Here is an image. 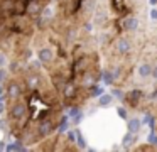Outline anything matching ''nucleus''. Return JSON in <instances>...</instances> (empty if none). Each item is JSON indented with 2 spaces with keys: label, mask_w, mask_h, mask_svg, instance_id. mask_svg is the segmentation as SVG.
I'll list each match as a JSON object with an SVG mask.
<instances>
[{
  "label": "nucleus",
  "mask_w": 157,
  "mask_h": 152,
  "mask_svg": "<svg viewBox=\"0 0 157 152\" xmlns=\"http://www.w3.org/2000/svg\"><path fill=\"white\" fill-rule=\"evenodd\" d=\"M5 122L15 140L25 147L37 145L51 137L68 115L49 74L37 61L17 66L4 84Z\"/></svg>",
  "instance_id": "1"
},
{
  "label": "nucleus",
  "mask_w": 157,
  "mask_h": 152,
  "mask_svg": "<svg viewBox=\"0 0 157 152\" xmlns=\"http://www.w3.org/2000/svg\"><path fill=\"white\" fill-rule=\"evenodd\" d=\"M52 0H0V53L27 63L37 34V17Z\"/></svg>",
  "instance_id": "2"
},
{
  "label": "nucleus",
  "mask_w": 157,
  "mask_h": 152,
  "mask_svg": "<svg viewBox=\"0 0 157 152\" xmlns=\"http://www.w3.org/2000/svg\"><path fill=\"white\" fill-rule=\"evenodd\" d=\"M144 98H145L144 90H140V88H132L130 91H127V93L123 95L122 101H125V105H128V107H132V108H137Z\"/></svg>",
  "instance_id": "3"
},
{
  "label": "nucleus",
  "mask_w": 157,
  "mask_h": 152,
  "mask_svg": "<svg viewBox=\"0 0 157 152\" xmlns=\"http://www.w3.org/2000/svg\"><path fill=\"white\" fill-rule=\"evenodd\" d=\"M113 51L120 56H127V54L132 51V42H130L127 37H118V39L113 42Z\"/></svg>",
  "instance_id": "4"
},
{
  "label": "nucleus",
  "mask_w": 157,
  "mask_h": 152,
  "mask_svg": "<svg viewBox=\"0 0 157 152\" xmlns=\"http://www.w3.org/2000/svg\"><path fill=\"white\" fill-rule=\"evenodd\" d=\"M122 27H123V30H127V32H133V30H137V27H139V20H137L133 15H128V17H125V19L122 20Z\"/></svg>",
  "instance_id": "5"
},
{
  "label": "nucleus",
  "mask_w": 157,
  "mask_h": 152,
  "mask_svg": "<svg viewBox=\"0 0 157 152\" xmlns=\"http://www.w3.org/2000/svg\"><path fill=\"white\" fill-rule=\"evenodd\" d=\"M135 142H137V134L127 132V134L123 135V138H122V147L125 149V150H130V147H132Z\"/></svg>",
  "instance_id": "6"
},
{
  "label": "nucleus",
  "mask_w": 157,
  "mask_h": 152,
  "mask_svg": "<svg viewBox=\"0 0 157 152\" xmlns=\"http://www.w3.org/2000/svg\"><path fill=\"white\" fill-rule=\"evenodd\" d=\"M127 128H128V132H132V134H139L140 128H142V122H140L139 118H130L128 123H127Z\"/></svg>",
  "instance_id": "7"
},
{
  "label": "nucleus",
  "mask_w": 157,
  "mask_h": 152,
  "mask_svg": "<svg viewBox=\"0 0 157 152\" xmlns=\"http://www.w3.org/2000/svg\"><path fill=\"white\" fill-rule=\"evenodd\" d=\"M139 74L140 78H149L150 74H152V66H150L149 63H144L139 66Z\"/></svg>",
  "instance_id": "8"
},
{
  "label": "nucleus",
  "mask_w": 157,
  "mask_h": 152,
  "mask_svg": "<svg viewBox=\"0 0 157 152\" xmlns=\"http://www.w3.org/2000/svg\"><path fill=\"white\" fill-rule=\"evenodd\" d=\"M112 7L117 14H125L127 9H125V0H112Z\"/></svg>",
  "instance_id": "9"
},
{
  "label": "nucleus",
  "mask_w": 157,
  "mask_h": 152,
  "mask_svg": "<svg viewBox=\"0 0 157 152\" xmlns=\"http://www.w3.org/2000/svg\"><path fill=\"white\" fill-rule=\"evenodd\" d=\"M112 101H113V95L101 93V95H100V100H98V107H110Z\"/></svg>",
  "instance_id": "10"
},
{
  "label": "nucleus",
  "mask_w": 157,
  "mask_h": 152,
  "mask_svg": "<svg viewBox=\"0 0 157 152\" xmlns=\"http://www.w3.org/2000/svg\"><path fill=\"white\" fill-rule=\"evenodd\" d=\"M101 80H103V83H105V84H113V83H115L113 74H112V71H110L108 68L101 71Z\"/></svg>",
  "instance_id": "11"
},
{
  "label": "nucleus",
  "mask_w": 157,
  "mask_h": 152,
  "mask_svg": "<svg viewBox=\"0 0 157 152\" xmlns=\"http://www.w3.org/2000/svg\"><path fill=\"white\" fill-rule=\"evenodd\" d=\"M76 144H78V149H86V140H85V137L81 135V132L76 128Z\"/></svg>",
  "instance_id": "12"
},
{
  "label": "nucleus",
  "mask_w": 157,
  "mask_h": 152,
  "mask_svg": "<svg viewBox=\"0 0 157 152\" xmlns=\"http://www.w3.org/2000/svg\"><path fill=\"white\" fill-rule=\"evenodd\" d=\"M147 142H149L150 145H154V147H157V134H155V130H150L149 137H147Z\"/></svg>",
  "instance_id": "13"
},
{
  "label": "nucleus",
  "mask_w": 157,
  "mask_h": 152,
  "mask_svg": "<svg viewBox=\"0 0 157 152\" xmlns=\"http://www.w3.org/2000/svg\"><path fill=\"white\" fill-rule=\"evenodd\" d=\"M117 113H118V117L122 118V120H127V118H128V115H127V108H123V107L117 108Z\"/></svg>",
  "instance_id": "14"
},
{
  "label": "nucleus",
  "mask_w": 157,
  "mask_h": 152,
  "mask_svg": "<svg viewBox=\"0 0 157 152\" xmlns=\"http://www.w3.org/2000/svg\"><path fill=\"white\" fill-rule=\"evenodd\" d=\"M112 95H113V96H117L118 100H123V95H125V93H123L120 88H112Z\"/></svg>",
  "instance_id": "15"
},
{
  "label": "nucleus",
  "mask_w": 157,
  "mask_h": 152,
  "mask_svg": "<svg viewBox=\"0 0 157 152\" xmlns=\"http://www.w3.org/2000/svg\"><path fill=\"white\" fill-rule=\"evenodd\" d=\"M7 78H9V73L5 69H2V68H0V84H5Z\"/></svg>",
  "instance_id": "16"
},
{
  "label": "nucleus",
  "mask_w": 157,
  "mask_h": 152,
  "mask_svg": "<svg viewBox=\"0 0 157 152\" xmlns=\"http://www.w3.org/2000/svg\"><path fill=\"white\" fill-rule=\"evenodd\" d=\"M152 117H154V115L150 113V111H145V113H144V117H142V120H140V122H142V125H147V123L150 122V118H152Z\"/></svg>",
  "instance_id": "17"
},
{
  "label": "nucleus",
  "mask_w": 157,
  "mask_h": 152,
  "mask_svg": "<svg viewBox=\"0 0 157 152\" xmlns=\"http://www.w3.org/2000/svg\"><path fill=\"white\" fill-rule=\"evenodd\" d=\"M7 66V56H5L4 53H0V68Z\"/></svg>",
  "instance_id": "18"
},
{
  "label": "nucleus",
  "mask_w": 157,
  "mask_h": 152,
  "mask_svg": "<svg viewBox=\"0 0 157 152\" xmlns=\"http://www.w3.org/2000/svg\"><path fill=\"white\" fill-rule=\"evenodd\" d=\"M150 19H152V20H157V9H152V10H150Z\"/></svg>",
  "instance_id": "19"
},
{
  "label": "nucleus",
  "mask_w": 157,
  "mask_h": 152,
  "mask_svg": "<svg viewBox=\"0 0 157 152\" xmlns=\"http://www.w3.org/2000/svg\"><path fill=\"white\" fill-rule=\"evenodd\" d=\"M150 76L157 80V66H154V68H152V74H150Z\"/></svg>",
  "instance_id": "20"
},
{
  "label": "nucleus",
  "mask_w": 157,
  "mask_h": 152,
  "mask_svg": "<svg viewBox=\"0 0 157 152\" xmlns=\"http://www.w3.org/2000/svg\"><path fill=\"white\" fill-rule=\"evenodd\" d=\"M149 2H150V5H152V7L157 5V0H149Z\"/></svg>",
  "instance_id": "21"
},
{
  "label": "nucleus",
  "mask_w": 157,
  "mask_h": 152,
  "mask_svg": "<svg viewBox=\"0 0 157 152\" xmlns=\"http://www.w3.org/2000/svg\"><path fill=\"white\" fill-rule=\"evenodd\" d=\"M0 149H4V142H2V144H0Z\"/></svg>",
  "instance_id": "22"
}]
</instances>
